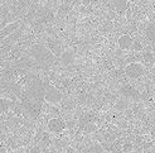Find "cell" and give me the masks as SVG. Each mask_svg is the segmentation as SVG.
Listing matches in <instances>:
<instances>
[{
	"label": "cell",
	"instance_id": "cell-1",
	"mask_svg": "<svg viewBox=\"0 0 155 153\" xmlns=\"http://www.w3.org/2000/svg\"><path fill=\"white\" fill-rule=\"evenodd\" d=\"M44 90L45 83L39 79L33 77L28 81V87L21 95L23 108L32 119H35L41 114L44 100Z\"/></svg>",
	"mask_w": 155,
	"mask_h": 153
},
{
	"label": "cell",
	"instance_id": "cell-2",
	"mask_svg": "<svg viewBox=\"0 0 155 153\" xmlns=\"http://www.w3.org/2000/svg\"><path fill=\"white\" fill-rule=\"evenodd\" d=\"M29 55L32 56V58L35 61L38 65H39L41 67H44V68L49 67L53 63V61H54L53 52L48 47L43 46V44L32 46L30 49H29Z\"/></svg>",
	"mask_w": 155,
	"mask_h": 153
},
{
	"label": "cell",
	"instance_id": "cell-3",
	"mask_svg": "<svg viewBox=\"0 0 155 153\" xmlns=\"http://www.w3.org/2000/svg\"><path fill=\"white\" fill-rule=\"evenodd\" d=\"M44 100L48 101V103H52V104H57V103H59L62 100V94L54 86L47 85V83H45Z\"/></svg>",
	"mask_w": 155,
	"mask_h": 153
},
{
	"label": "cell",
	"instance_id": "cell-4",
	"mask_svg": "<svg viewBox=\"0 0 155 153\" xmlns=\"http://www.w3.org/2000/svg\"><path fill=\"white\" fill-rule=\"evenodd\" d=\"M125 75L130 79H139L144 75V67L137 62L129 63L125 67Z\"/></svg>",
	"mask_w": 155,
	"mask_h": 153
},
{
	"label": "cell",
	"instance_id": "cell-5",
	"mask_svg": "<svg viewBox=\"0 0 155 153\" xmlns=\"http://www.w3.org/2000/svg\"><path fill=\"white\" fill-rule=\"evenodd\" d=\"M47 128L52 133H62L66 129V123L59 118H53L48 121Z\"/></svg>",
	"mask_w": 155,
	"mask_h": 153
},
{
	"label": "cell",
	"instance_id": "cell-6",
	"mask_svg": "<svg viewBox=\"0 0 155 153\" xmlns=\"http://www.w3.org/2000/svg\"><path fill=\"white\" fill-rule=\"evenodd\" d=\"M20 25V22L17 20V22H14V23H10V24H8L6 27H4L2 30H0V42H2L4 38H6L9 34H12L14 30H17Z\"/></svg>",
	"mask_w": 155,
	"mask_h": 153
},
{
	"label": "cell",
	"instance_id": "cell-7",
	"mask_svg": "<svg viewBox=\"0 0 155 153\" xmlns=\"http://www.w3.org/2000/svg\"><path fill=\"white\" fill-rule=\"evenodd\" d=\"M117 43H119V47H120L121 49H129L131 46H133V39H131L130 36L124 34V36H121V37L119 38Z\"/></svg>",
	"mask_w": 155,
	"mask_h": 153
},
{
	"label": "cell",
	"instance_id": "cell-8",
	"mask_svg": "<svg viewBox=\"0 0 155 153\" xmlns=\"http://www.w3.org/2000/svg\"><path fill=\"white\" fill-rule=\"evenodd\" d=\"M20 33H21V32H20V29H19V28H18L17 30H14V32H13L12 34H9L6 38H4V39L2 41V42H3V44H4V46H8V44L14 43V42L17 41L18 38L20 37Z\"/></svg>",
	"mask_w": 155,
	"mask_h": 153
},
{
	"label": "cell",
	"instance_id": "cell-9",
	"mask_svg": "<svg viewBox=\"0 0 155 153\" xmlns=\"http://www.w3.org/2000/svg\"><path fill=\"white\" fill-rule=\"evenodd\" d=\"M145 37L150 42H155V23H150L145 29Z\"/></svg>",
	"mask_w": 155,
	"mask_h": 153
},
{
	"label": "cell",
	"instance_id": "cell-10",
	"mask_svg": "<svg viewBox=\"0 0 155 153\" xmlns=\"http://www.w3.org/2000/svg\"><path fill=\"white\" fill-rule=\"evenodd\" d=\"M82 153H105L104 148L98 144H94V146H90L88 148H86Z\"/></svg>",
	"mask_w": 155,
	"mask_h": 153
},
{
	"label": "cell",
	"instance_id": "cell-11",
	"mask_svg": "<svg viewBox=\"0 0 155 153\" xmlns=\"http://www.w3.org/2000/svg\"><path fill=\"white\" fill-rule=\"evenodd\" d=\"M73 61V55L69 51H66L63 55H62V62L64 65H69Z\"/></svg>",
	"mask_w": 155,
	"mask_h": 153
},
{
	"label": "cell",
	"instance_id": "cell-12",
	"mask_svg": "<svg viewBox=\"0 0 155 153\" xmlns=\"http://www.w3.org/2000/svg\"><path fill=\"white\" fill-rule=\"evenodd\" d=\"M10 105H12V103L9 100H6V99H0V113L6 111L10 108Z\"/></svg>",
	"mask_w": 155,
	"mask_h": 153
},
{
	"label": "cell",
	"instance_id": "cell-13",
	"mask_svg": "<svg viewBox=\"0 0 155 153\" xmlns=\"http://www.w3.org/2000/svg\"><path fill=\"white\" fill-rule=\"evenodd\" d=\"M19 2H20V3H27L28 0H19Z\"/></svg>",
	"mask_w": 155,
	"mask_h": 153
}]
</instances>
